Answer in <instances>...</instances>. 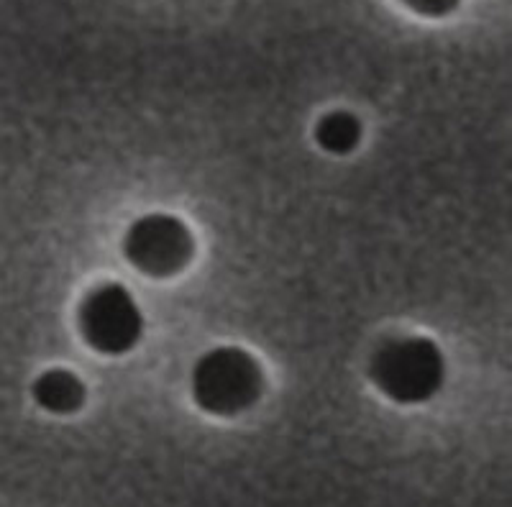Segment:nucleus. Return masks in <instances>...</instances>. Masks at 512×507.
Returning <instances> with one entry per match:
<instances>
[{"label": "nucleus", "instance_id": "nucleus-1", "mask_svg": "<svg viewBox=\"0 0 512 507\" xmlns=\"http://www.w3.org/2000/svg\"><path fill=\"white\" fill-rule=\"evenodd\" d=\"M369 372L374 385L395 403H428L446 382V359L433 338H390L374 351Z\"/></svg>", "mask_w": 512, "mask_h": 507}, {"label": "nucleus", "instance_id": "nucleus-2", "mask_svg": "<svg viewBox=\"0 0 512 507\" xmlns=\"http://www.w3.org/2000/svg\"><path fill=\"white\" fill-rule=\"evenodd\" d=\"M264 374L259 362L239 346H218L192 369V397L210 415H239L259 403Z\"/></svg>", "mask_w": 512, "mask_h": 507}, {"label": "nucleus", "instance_id": "nucleus-3", "mask_svg": "<svg viewBox=\"0 0 512 507\" xmlns=\"http://www.w3.org/2000/svg\"><path fill=\"white\" fill-rule=\"evenodd\" d=\"M77 315L82 336L100 354H126L144 336V315L139 303L121 282H105L90 290Z\"/></svg>", "mask_w": 512, "mask_h": 507}, {"label": "nucleus", "instance_id": "nucleus-4", "mask_svg": "<svg viewBox=\"0 0 512 507\" xmlns=\"http://www.w3.org/2000/svg\"><path fill=\"white\" fill-rule=\"evenodd\" d=\"M126 259L149 277H172L190 264L195 239L182 218L172 213H146L123 239Z\"/></svg>", "mask_w": 512, "mask_h": 507}, {"label": "nucleus", "instance_id": "nucleus-5", "mask_svg": "<svg viewBox=\"0 0 512 507\" xmlns=\"http://www.w3.org/2000/svg\"><path fill=\"white\" fill-rule=\"evenodd\" d=\"M31 397L41 410L54 415H70L85 405V382L70 369H47L34 379L31 385Z\"/></svg>", "mask_w": 512, "mask_h": 507}, {"label": "nucleus", "instance_id": "nucleus-6", "mask_svg": "<svg viewBox=\"0 0 512 507\" xmlns=\"http://www.w3.org/2000/svg\"><path fill=\"white\" fill-rule=\"evenodd\" d=\"M315 141L328 154H351L361 141V121L349 111H331L315 126Z\"/></svg>", "mask_w": 512, "mask_h": 507}, {"label": "nucleus", "instance_id": "nucleus-7", "mask_svg": "<svg viewBox=\"0 0 512 507\" xmlns=\"http://www.w3.org/2000/svg\"><path fill=\"white\" fill-rule=\"evenodd\" d=\"M415 13H423V16H446V13L454 11L459 6V0H405Z\"/></svg>", "mask_w": 512, "mask_h": 507}]
</instances>
